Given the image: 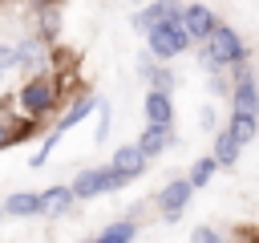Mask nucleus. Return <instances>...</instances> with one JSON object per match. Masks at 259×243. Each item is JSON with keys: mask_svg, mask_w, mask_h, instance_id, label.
I'll list each match as a JSON object with an SVG mask.
<instances>
[{"mask_svg": "<svg viewBox=\"0 0 259 243\" xmlns=\"http://www.w3.org/2000/svg\"><path fill=\"white\" fill-rule=\"evenodd\" d=\"M146 40H150V57H158V61L178 57V53L186 49V40H190V32H186V24H182V12L154 20V24L146 28Z\"/></svg>", "mask_w": 259, "mask_h": 243, "instance_id": "nucleus-1", "label": "nucleus"}, {"mask_svg": "<svg viewBox=\"0 0 259 243\" xmlns=\"http://www.w3.org/2000/svg\"><path fill=\"white\" fill-rule=\"evenodd\" d=\"M235 61H243V40H239V32L227 28V24H214L210 36L202 40V65L214 69V65H235Z\"/></svg>", "mask_w": 259, "mask_h": 243, "instance_id": "nucleus-2", "label": "nucleus"}, {"mask_svg": "<svg viewBox=\"0 0 259 243\" xmlns=\"http://www.w3.org/2000/svg\"><path fill=\"white\" fill-rule=\"evenodd\" d=\"M53 101H57V89H53V81H45V77H32V81L20 89V105H24L32 117L49 113V109H53Z\"/></svg>", "mask_w": 259, "mask_h": 243, "instance_id": "nucleus-3", "label": "nucleus"}, {"mask_svg": "<svg viewBox=\"0 0 259 243\" xmlns=\"http://www.w3.org/2000/svg\"><path fill=\"white\" fill-rule=\"evenodd\" d=\"M182 24H186V32H190V36H194V40L202 45V40L210 36V28H214L219 20H214V12H210L206 4H190V8L182 12Z\"/></svg>", "mask_w": 259, "mask_h": 243, "instance_id": "nucleus-4", "label": "nucleus"}, {"mask_svg": "<svg viewBox=\"0 0 259 243\" xmlns=\"http://www.w3.org/2000/svg\"><path fill=\"white\" fill-rule=\"evenodd\" d=\"M146 122H150V126H170V122H174V105H170L166 89L146 93Z\"/></svg>", "mask_w": 259, "mask_h": 243, "instance_id": "nucleus-5", "label": "nucleus"}, {"mask_svg": "<svg viewBox=\"0 0 259 243\" xmlns=\"http://www.w3.org/2000/svg\"><path fill=\"white\" fill-rule=\"evenodd\" d=\"M190 190H194V182H190V178H186V182L178 178V182H170V186H162V194H158V202H162V211H166V215L174 219V215H178V211L186 207V198H190Z\"/></svg>", "mask_w": 259, "mask_h": 243, "instance_id": "nucleus-6", "label": "nucleus"}, {"mask_svg": "<svg viewBox=\"0 0 259 243\" xmlns=\"http://www.w3.org/2000/svg\"><path fill=\"white\" fill-rule=\"evenodd\" d=\"M117 174H125V178H134V174H142L146 170V154H142V146H121L117 154H113V162H109Z\"/></svg>", "mask_w": 259, "mask_h": 243, "instance_id": "nucleus-7", "label": "nucleus"}, {"mask_svg": "<svg viewBox=\"0 0 259 243\" xmlns=\"http://www.w3.org/2000/svg\"><path fill=\"white\" fill-rule=\"evenodd\" d=\"M227 130H231L239 142H251V138L259 134V113H251V109H231V122H227Z\"/></svg>", "mask_w": 259, "mask_h": 243, "instance_id": "nucleus-8", "label": "nucleus"}, {"mask_svg": "<svg viewBox=\"0 0 259 243\" xmlns=\"http://www.w3.org/2000/svg\"><path fill=\"white\" fill-rule=\"evenodd\" d=\"M174 12H178V0H154L150 8H142V12L134 16V28H138V32H146L154 20H162V16H174Z\"/></svg>", "mask_w": 259, "mask_h": 243, "instance_id": "nucleus-9", "label": "nucleus"}, {"mask_svg": "<svg viewBox=\"0 0 259 243\" xmlns=\"http://www.w3.org/2000/svg\"><path fill=\"white\" fill-rule=\"evenodd\" d=\"M170 142H174V138H170V126H150V130L142 134V142H138V146H142V154H146V158H154V154H162Z\"/></svg>", "mask_w": 259, "mask_h": 243, "instance_id": "nucleus-10", "label": "nucleus"}, {"mask_svg": "<svg viewBox=\"0 0 259 243\" xmlns=\"http://www.w3.org/2000/svg\"><path fill=\"white\" fill-rule=\"evenodd\" d=\"M239 146H243V142H239L231 130H223V134L214 138V162H219V166H231V162L239 158Z\"/></svg>", "mask_w": 259, "mask_h": 243, "instance_id": "nucleus-11", "label": "nucleus"}, {"mask_svg": "<svg viewBox=\"0 0 259 243\" xmlns=\"http://www.w3.org/2000/svg\"><path fill=\"white\" fill-rule=\"evenodd\" d=\"M40 198H45V211H49V215H61L77 194H73V186H53V190H45Z\"/></svg>", "mask_w": 259, "mask_h": 243, "instance_id": "nucleus-12", "label": "nucleus"}, {"mask_svg": "<svg viewBox=\"0 0 259 243\" xmlns=\"http://www.w3.org/2000/svg\"><path fill=\"white\" fill-rule=\"evenodd\" d=\"M4 207H8L12 215H40V211H45V198H40V194H12Z\"/></svg>", "mask_w": 259, "mask_h": 243, "instance_id": "nucleus-13", "label": "nucleus"}, {"mask_svg": "<svg viewBox=\"0 0 259 243\" xmlns=\"http://www.w3.org/2000/svg\"><path fill=\"white\" fill-rule=\"evenodd\" d=\"M231 93H235V109H251V113H259V89H255L251 81H239Z\"/></svg>", "mask_w": 259, "mask_h": 243, "instance_id": "nucleus-14", "label": "nucleus"}, {"mask_svg": "<svg viewBox=\"0 0 259 243\" xmlns=\"http://www.w3.org/2000/svg\"><path fill=\"white\" fill-rule=\"evenodd\" d=\"M89 109H93V97H81V101H73V109L61 117V130H73V126H77V122H81Z\"/></svg>", "mask_w": 259, "mask_h": 243, "instance_id": "nucleus-15", "label": "nucleus"}, {"mask_svg": "<svg viewBox=\"0 0 259 243\" xmlns=\"http://www.w3.org/2000/svg\"><path fill=\"white\" fill-rule=\"evenodd\" d=\"M214 166H219L214 158H202V162H194V170H190V182H194V186H206V182H210V174H214Z\"/></svg>", "mask_w": 259, "mask_h": 243, "instance_id": "nucleus-16", "label": "nucleus"}, {"mask_svg": "<svg viewBox=\"0 0 259 243\" xmlns=\"http://www.w3.org/2000/svg\"><path fill=\"white\" fill-rule=\"evenodd\" d=\"M134 231H138V227L125 219V223H113V227H105V231H101V239H105V243H117V239H134Z\"/></svg>", "mask_w": 259, "mask_h": 243, "instance_id": "nucleus-17", "label": "nucleus"}, {"mask_svg": "<svg viewBox=\"0 0 259 243\" xmlns=\"http://www.w3.org/2000/svg\"><path fill=\"white\" fill-rule=\"evenodd\" d=\"M32 61H36V45H32V40H28V45H20V49L12 53V65H20V69H28Z\"/></svg>", "mask_w": 259, "mask_h": 243, "instance_id": "nucleus-18", "label": "nucleus"}, {"mask_svg": "<svg viewBox=\"0 0 259 243\" xmlns=\"http://www.w3.org/2000/svg\"><path fill=\"white\" fill-rule=\"evenodd\" d=\"M12 138H20V134H12V130H8V122H0V146H8Z\"/></svg>", "mask_w": 259, "mask_h": 243, "instance_id": "nucleus-19", "label": "nucleus"}, {"mask_svg": "<svg viewBox=\"0 0 259 243\" xmlns=\"http://www.w3.org/2000/svg\"><path fill=\"white\" fill-rule=\"evenodd\" d=\"M194 239H219V231H210V227H194Z\"/></svg>", "mask_w": 259, "mask_h": 243, "instance_id": "nucleus-20", "label": "nucleus"}, {"mask_svg": "<svg viewBox=\"0 0 259 243\" xmlns=\"http://www.w3.org/2000/svg\"><path fill=\"white\" fill-rule=\"evenodd\" d=\"M202 126H206V130H214V109H210V105L202 109Z\"/></svg>", "mask_w": 259, "mask_h": 243, "instance_id": "nucleus-21", "label": "nucleus"}]
</instances>
